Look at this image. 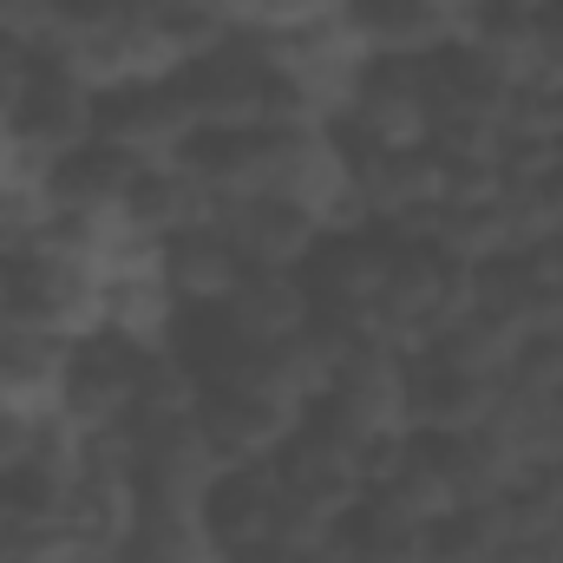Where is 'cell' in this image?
<instances>
[{
    "label": "cell",
    "instance_id": "6da1fadb",
    "mask_svg": "<svg viewBox=\"0 0 563 563\" xmlns=\"http://www.w3.org/2000/svg\"><path fill=\"white\" fill-rule=\"evenodd\" d=\"M341 20L361 33L367 53H426L459 26L445 0H341Z\"/></svg>",
    "mask_w": 563,
    "mask_h": 563
},
{
    "label": "cell",
    "instance_id": "7a4b0ae2",
    "mask_svg": "<svg viewBox=\"0 0 563 563\" xmlns=\"http://www.w3.org/2000/svg\"><path fill=\"white\" fill-rule=\"evenodd\" d=\"M119 563H230L203 511H132Z\"/></svg>",
    "mask_w": 563,
    "mask_h": 563
}]
</instances>
